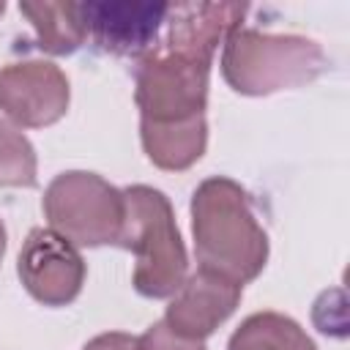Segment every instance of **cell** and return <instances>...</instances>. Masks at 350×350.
Listing matches in <instances>:
<instances>
[{
    "mask_svg": "<svg viewBox=\"0 0 350 350\" xmlns=\"http://www.w3.org/2000/svg\"><path fill=\"white\" fill-rule=\"evenodd\" d=\"M243 14L241 3H170L164 33L137 57L139 120L178 123L205 115L213 52L241 27Z\"/></svg>",
    "mask_w": 350,
    "mask_h": 350,
    "instance_id": "cell-1",
    "label": "cell"
},
{
    "mask_svg": "<svg viewBox=\"0 0 350 350\" xmlns=\"http://www.w3.org/2000/svg\"><path fill=\"white\" fill-rule=\"evenodd\" d=\"M191 232L200 268L238 284L257 279L268 262V235L249 194L232 178H205L191 194Z\"/></svg>",
    "mask_w": 350,
    "mask_h": 350,
    "instance_id": "cell-2",
    "label": "cell"
},
{
    "mask_svg": "<svg viewBox=\"0 0 350 350\" xmlns=\"http://www.w3.org/2000/svg\"><path fill=\"white\" fill-rule=\"evenodd\" d=\"M126 216L118 246L137 257L134 290L145 298H172L186 279V246L164 191L153 186L123 189Z\"/></svg>",
    "mask_w": 350,
    "mask_h": 350,
    "instance_id": "cell-3",
    "label": "cell"
},
{
    "mask_svg": "<svg viewBox=\"0 0 350 350\" xmlns=\"http://www.w3.org/2000/svg\"><path fill=\"white\" fill-rule=\"evenodd\" d=\"M325 55L304 36H276L235 27L224 38L221 77L241 96H271L309 85L320 77Z\"/></svg>",
    "mask_w": 350,
    "mask_h": 350,
    "instance_id": "cell-4",
    "label": "cell"
},
{
    "mask_svg": "<svg viewBox=\"0 0 350 350\" xmlns=\"http://www.w3.org/2000/svg\"><path fill=\"white\" fill-rule=\"evenodd\" d=\"M44 216L49 230L74 246L118 243L126 216L123 191L96 172H60L44 191Z\"/></svg>",
    "mask_w": 350,
    "mask_h": 350,
    "instance_id": "cell-5",
    "label": "cell"
},
{
    "mask_svg": "<svg viewBox=\"0 0 350 350\" xmlns=\"http://www.w3.org/2000/svg\"><path fill=\"white\" fill-rule=\"evenodd\" d=\"M16 273L38 304L66 306L82 293L85 260L71 241L49 227H36L19 249Z\"/></svg>",
    "mask_w": 350,
    "mask_h": 350,
    "instance_id": "cell-6",
    "label": "cell"
},
{
    "mask_svg": "<svg viewBox=\"0 0 350 350\" xmlns=\"http://www.w3.org/2000/svg\"><path fill=\"white\" fill-rule=\"evenodd\" d=\"M68 79L46 60H22L0 68V109L25 129L57 123L68 109Z\"/></svg>",
    "mask_w": 350,
    "mask_h": 350,
    "instance_id": "cell-7",
    "label": "cell"
},
{
    "mask_svg": "<svg viewBox=\"0 0 350 350\" xmlns=\"http://www.w3.org/2000/svg\"><path fill=\"white\" fill-rule=\"evenodd\" d=\"M170 3H137V0H101L79 3L85 36L104 52L123 57H142L164 27Z\"/></svg>",
    "mask_w": 350,
    "mask_h": 350,
    "instance_id": "cell-8",
    "label": "cell"
},
{
    "mask_svg": "<svg viewBox=\"0 0 350 350\" xmlns=\"http://www.w3.org/2000/svg\"><path fill=\"white\" fill-rule=\"evenodd\" d=\"M241 293H243V284L216 271L197 268V273L183 279V284L172 295L164 323L189 339L205 342V336H211L238 309Z\"/></svg>",
    "mask_w": 350,
    "mask_h": 350,
    "instance_id": "cell-9",
    "label": "cell"
},
{
    "mask_svg": "<svg viewBox=\"0 0 350 350\" xmlns=\"http://www.w3.org/2000/svg\"><path fill=\"white\" fill-rule=\"evenodd\" d=\"M139 139L145 156L167 172L189 170L202 159L208 145V123L205 115L178 123H148L139 120Z\"/></svg>",
    "mask_w": 350,
    "mask_h": 350,
    "instance_id": "cell-10",
    "label": "cell"
},
{
    "mask_svg": "<svg viewBox=\"0 0 350 350\" xmlns=\"http://www.w3.org/2000/svg\"><path fill=\"white\" fill-rule=\"evenodd\" d=\"M19 11L36 30V46L49 55H71L85 44L79 3H22Z\"/></svg>",
    "mask_w": 350,
    "mask_h": 350,
    "instance_id": "cell-11",
    "label": "cell"
},
{
    "mask_svg": "<svg viewBox=\"0 0 350 350\" xmlns=\"http://www.w3.org/2000/svg\"><path fill=\"white\" fill-rule=\"evenodd\" d=\"M227 350H317L306 331L287 314L254 312L227 342Z\"/></svg>",
    "mask_w": 350,
    "mask_h": 350,
    "instance_id": "cell-12",
    "label": "cell"
},
{
    "mask_svg": "<svg viewBox=\"0 0 350 350\" xmlns=\"http://www.w3.org/2000/svg\"><path fill=\"white\" fill-rule=\"evenodd\" d=\"M38 175V161L30 139L0 118V186L33 189Z\"/></svg>",
    "mask_w": 350,
    "mask_h": 350,
    "instance_id": "cell-13",
    "label": "cell"
},
{
    "mask_svg": "<svg viewBox=\"0 0 350 350\" xmlns=\"http://www.w3.org/2000/svg\"><path fill=\"white\" fill-rule=\"evenodd\" d=\"M137 350H205V342L189 339V336L172 331L164 320H159L142 336H137Z\"/></svg>",
    "mask_w": 350,
    "mask_h": 350,
    "instance_id": "cell-14",
    "label": "cell"
},
{
    "mask_svg": "<svg viewBox=\"0 0 350 350\" xmlns=\"http://www.w3.org/2000/svg\"><path fill=\"white\" fill-rule=\"evenodd\" d=\"M82 350H137V336L123 331H109V334L93 336Z\"/></svg>",
    "mask_w": 350,
    "mask_h": 350,
    "instance_id": "cell-15",
    "label": "cell"
},
{
    "mask_svg": "<svg viewBox=\"0 0 350 350\" xmlns=\"http://www.w3.org/2000/svg\"><path fill=\"white\" fill-rule=\"evenodd\" d=\"M3 254H5V227L0 221V262H3Z\"/></svg>",
    "mask_w": 350,
    "mask_h": 350,
    "instance_id": "cell-16",
    "label": "cell"
},
{
    "mask_svg": "<svg viewBox=\"0 0 350 350\" xmlns=\"http://www.w3.org/2000/svg\"><path fill=\"white\" fill-rule=\"evenodd\" d=\"M3 11H5V3H3V0H0V16H3Z\"/></svg>",
    "mask_w": 350,
    "mask_h": 350,
    "instance_id": "cell-17",
    "label": "cell"
}]
</instances>
